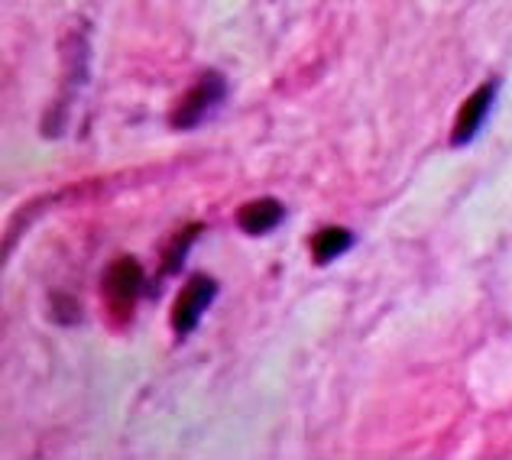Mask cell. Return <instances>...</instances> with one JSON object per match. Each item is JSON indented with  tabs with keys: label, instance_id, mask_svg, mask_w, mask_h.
<instances>
[{
	"label": "cell",
	"instance_id": "1",
	"mask_svg": "<svg viewBox=\"0 0 512 460\" xmlns=\"http://www.w3.org/2000/svg\"><path fill=\"white\" fill-rule=\"evenodd\" d=\"M227 94V81L221 72H205L192 88H188L179 101H175L172 114H169V124L175 130H192L205 120L214 107L224 101Z\"/></svg>",
	"mask_w": 512,
	"mask_h": 460
},
{
	"label": "cell",
	"instance_id": "2",
	"mask_svg": "<svg viewBox=\"0 0 512 460\" xmlns=\"http://www.w3.org/2000/svg\"><path fill=\"white\" fill-rule=\"evenodd\" d=\"M140 289H143V273L133 256H120V260H114L104 269L101 295H104L107 311H111L114 318H130L133 305L140 299Z\"/></svg>",
	"mask_w": 512,
	"mask_h": 460
},
{
	"label": "cell",
	"instance_id": "3",
	"mask_svg": "<svg viewBox=\"0 0 512 460\" xmlns=\"http://www.w3.org/2000/svg\"><path fill=\"white\" fill-rule=\"evenodd\" d=\"M214 295H218V282L205 273H195L192 279L185 282L179 299L172 305V328L175 334H192L198 328L201 315H205V308L214 302Z\"/></svg>",
	"mask_w": 512,
	"mask_h": 460
},
{
	"label": "cell",
	"instance_id": "4",
	"mask_svg": "<svg viewBox=\"0 0 512 460\" xmlns=\"http://www.w3.org/2000/svg\"><path fill=\"white\" fill-rule=\"evenodd\" d=\"M496 88H500L496 81H487V85H480V88L461 104V111H457V120H454V130H451V143H454V146H467V143L480 133L483 120H487L490 107H493Z\"/></svg>",
	"mask_w": 512,
	"mask_h": 460
},
{
	"label": "cell",
	"instance_id": "5",
	"mask_svg": "<svg viewBox=\"0 0 512 460\" xmlns=\"http://www.w3.org/2000/svg\"><path fill=\"white\" fill-rule=\"evenodd\" d=\"M282 218H286V208H282V201H276V198H256L237 211V224L250 237L269 234V230L282 224Z\"/></svg>",
	"mask_w": 512,
	"mask_h": 460
},
{
	"label": "cell",
	"instance_id": "6",
	"mask_svg": "<svg viewBox=\"0 0 512 460\" xmlns=\"http://www.w3.org/2000/svg\"><path fill=\"white\" fill-rule=\"evenodd\" d=\"M350 243H354V237H350L344 227H321L312 237V260L325 266L331 260H338L341 253H347Z\"/></svg>",
	"mask_w": 512,
	"mask_h": 460
},
{
	"label": "cell",
	"instance_id": "7",
	"mask_svg": "<svg viewBox=\"0 0 512 460\" xmlns=\"http://www.w3.org/2000/svg\"><path fill=\"white\" fill-rule=\"evenodd\" d=\"M198 234H201V224H188V227H182L179 234H175V237L166 243V253H163V276L179 273L182 263H185V253L192 250V243H195Z\"/></svg>",
	"mask_w": 512,
	"mask_h": 460
},
{
	"label": "cell",
	"instance_id": "8",
	"mask_svg": "<svg viewBox=\"0 0 512 460\" xmlns=\"http://www.w3.org/2000/svg\"><path fill=\"white\" fill-rule=\"evenodd\" d=\"M52 315H56L62 324H75L82 311H78V302L69 292H52Z\"/></svg>",
	"mask_w": 512,
	"mask_h": 460
}]
</instances>
